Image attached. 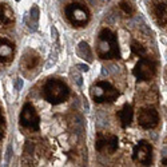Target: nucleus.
<instances>
[{
	"label": "nucleus",
	"mask_w": 167,
	"mask_h": 167,
	"mask_svg": "<svg viewBox=\"0 0 167 167\" xmlns=\"http://www.w3.org/2000/svg\"><path fill=\"white\" fill-rule=\"evenodd\" d=\"M119 8H120L126 15H128V16L134 15V12H135V6L131 1H128V0H122L120 3H119Z\"/></svg>",
	"instance_id": "18"
},
{
	"label": "nucleus",
	"mask_w": 167,
	"mask_h": 167,
	"mask_svg": "<svg viewBox=\"0 0 167 167\" xmlns=\"http://www.w3.org/2000/svg\"><path fill=\"white\" fill-rule=\"evenodd\" d=\"M131 51L134 55L139 56V58H144L146 56V54H147V49H146V47L142 44V43L136 42V40H132L131 42Z\"/></svg>",
	"instance_id": "17"
},
{
	"label": "nucleus",
	"mask_w": 167,
	"mask_h": 167,
	"mask_svg": "<svg viewBox=\"0 0 167 167\" xmlns=\"http://www.w3.org/2000/svg\"><path fill=\"white\" fill-rule=\"evenodd\" d=\"M162 164H163V166H167V157H163V159H162Z\"/></svg>",
	"instance_id": "23"
},
{
	"label": "nucleus",
	"mask_w": 167,
	"mask_h": 167,
	"mask_svg": "<svg viewBox=\"0 0 167 167\" xmlns=\"http://www.w3.org/2000/svg\"><path fill=\"white\" fill-rule=\"evenodd\" d=\"M96 54L100 59L111 60L120 58L118 38L110 28H103L96 39Z\"/></svg>",
	"instance_id": "1"
},
{
	"label": "nucleus",
	"mask_w": 167,
	"mask_h": 167,
	"mask_svg": "<svg viewBox=\"0 0 167 167\" xmlns=\"http://www.w3.org/2000/svg\"><path fill=\"white\" fill-rule=\"evenodd\" d=\"M91 96L95 103H114L119 98V91L111 83L100 80L91 86Z\"/></svg>",
	"instance_id": "3"
},
{
	"label": "nucleus",
	"mask_w": 167,
	"mask_h": 167,
	"mask_svg": "<svg viewBox=\"0 0 167 167\" xmlns=\"http://www.w3.org/2000/svg\"><path fill=\"white\" fill-rule=\"evenodd\" d=\"M157 70H158L157 62L144 56V58H141L139 62L135 64L132 74L138 79V82H147V80H151L157 75Z\"/></svg>",
	"instance_id": "5"
},
{
	"label": "nucleus",
	"mask_w": 167,
	"mask_h": 167,
	"mask_svg": "<svg viewBox=\"0 0 167 167\" xmlns=\"http://www.w3.org/2000/svg\"><path fill=\"white\" fill-rule=\"evenodd\" d=\"M4 132H6V120H4L3 114L0 112V141L3 139Z\"/></svg>",
	"instance_id": "19"
},
{
	"label": "nucleus",
	"mask_w": 167,
	"mask_h": 167,
	"mask_svg": "<svg viewBox=\"0 0 167 167\" xmlns=\"http://www.w3.org/2000/svg\"><path fill=\"white\" fill-rule=\"evenodd\" d=\"M19 125L23 128L31 130V131H39L40 116L31 103H24L19 115Z\"/></svg>",
	"instance_id": "6"
},
{
	"label": "nucleus",
	"mask_w": 167,
	"mask_h": 167,
	"mask_svg": "<svg viewBox=\"0 0 167 167\" xmlns=\"http://www.w3.org/2000/svg\"><path fill=\"white\" fill-rule=\"evenodd\" d=\"M119 147V139L114 134L98 132L95 138V150L103 155H111Z\"/></svg>",
	"instance_id": "7"
},
{
	"label": "nucleus",
	"mask_w": 167,
	"mask_h": 167,
	"mask_svg": "<svg viewBox=\"0 0 167 167\" xmlns=\"http://www.w3.org/2000/svg\"><path fill=\"white\" fill-rule=\"evenodd\" d=\"M15 16H13V11L11 7L7 4H0V24L1 26H10L13 23Z\"/></svg>",
	"instance_id": "14"
},
{
	"label": "nucleus",
	"mask_w": 167,
	"mask_h": 167,
	"mask_svg": "<svg viewBox=\"0 0 167 167\" xmlns=\"http://www.w3.org/2000/svg\"><path fill=\"white\" fill-rule=\"evenodd\" d=\"M15 44L7 38H0V63H7L13 59Z\"/></svg>",
	"instance_id": "10"
},
{
	"label": "nucleus",
	"mask_w": 167,
	"mask_h": 167,
	"mask_svg": "<svg viewBox=\"0 0 167 167\" xmlns=\"http://www.w3.org/2000/svg\"><path fill=\"white\" fill-rule=\"evenodd\" d=\"M116 118H118V122L122 128H127L132 123V119H134V108H132V106L126 103L116 112Z\"/></svg>",
	"instance_id": "11"
},
{
	"label": "nucleus",
	"mask_w": 167,
	"mask_h": 167,
	"mask_svg": "<svg viewBox=\"0 0 167 167\" xmlns=\"http://www.w3.org/2000/svg\"><path fill=\"white\" fill-rule=\"evenodd\" d=\"M76 68H79L80 70V71L82 72H87L88 71V66H87V64H76Z\"/></svg>",
	"instance_id": "20"
},
{
	"label": "nucleus",
	"mask_w": 167,
	"mask_h": 167,
	"mask_svg": "<svg viewBox=\"0 0 167 167\" xmlns=\"http://www.w3.org/2000/svg\"><path fill=\"white\" fill-rule=\"evenodd\" d=\"M66 17L72 26L75 27H84L90 22L91 13H90L88 7L84 6L83 3H70L64 10Z\"/></svg>",
	"instance_id": "4"
},
{
	"label": "nucleus",
	"mask_w": 167,
	"mask_h": 167,
	"mask_svg": "<svg viewBox=\"0 0 167 167\" xmlns=\"http://www.w3.org/2000/svg\"><path fill=\"white\" fill-rule=\"evenodd\" d=\"M51 33H52V39L54 40H58V31H56L55 27H51Z\"/></svg>",
	"instance_id": "21"
},
{
	"label": "nucleus",
	"mask_w": 167,
	"mask_h": 167,
	"mask_svg": "<svg viewBox=\"0 0 167 167\" xmlns=\"http://www.w3.org/2000/svg\"><path fill=\"white\" fill-rule=\"evenodd\" d=\"M40 59H39V55L35 54L33 51H30V52H26L23 56V59L20 62V66H23L26 70H32L35 67H38Z\"/></svg>",
	"instance_id": "13"
},
{
	"label": "nucleus",
	"mask_w": 167,
	"mask_h": 167,
	"mask_svg": "<svg viewBox=\"0 0 167 167\" xmlns=\"http://www.w3.org/2000/svg\"><path fill=\"white\" fill-rule=\"evenodd\" d=\"M39 8L38 6H33L31 8V12H30V22H28V27H30L32 31L38 30V24H39Z\"/></svg>",
	"instance_id": "16"
},
{
	"label": "nucleus",
	"mask_w": 167,
	"mask_h": 167,
	"mask_svg": "<svg viewBox=\"0 0 167 167\" xmlns=\"http://www.w3.org/2000/svg\"><path fill=\"white\" fill-rule=\"evenodd\" d=\"M152 11H154V16L157 19L158 24L161 27H167V4L157 3Z\"/></svg>",
	"instance_id": "12"
},
{
	"label": "nucleus",
	"mask_w": 167,
	"mask_h": 167,
	"mask_svg": "<svg viewBox=\"0 0 167 167\" xmlns=\"http://www.w3.org/2000/svg\"><path fill=\"white\" fill-rule=\"evenodd\" d=\"M159 112L154 107H144L138 114V125L144 130H152L159 125Z\"/></svg>",
	"instance_id": "9"
},
{
	"label": "nucleus",
	"mask_w": 167,
	"mask_h": 167,
	"mask_svg": "<svg viewBox=\"0 0 167 167\" xmlns=\"http://www.w3.org/2000/svg\"><path fill=\"white\" fill-rule=\"evenodd\" d=\"M42 95L44 100H47L51 104H60L70 98V87L67 86V83H64L60 79L49 78L43 84Z\"/></svg>",
	"instance_id": "2"
},
{
	"label": "nucleus",
	"mask_w": 167,
	"mask_h": 167,
	"mask_svg": "<svg viewBox=\"0 0 167 167\" xmlns=\"http://www.w3.org/2000/svg\"><path fill=\"white\" fill-rule=\"evenodd\" d=\"M132 161L143 166H150L152 163V146L147 141L138 142L132 150Z\"/></svg>",
	"instance_id": "8"
},
{
	"label": "nucleus",
	"mask_w": 167,
	"mask_h": 167,
	"mask_svg": "<svg viewBox=\"0 0 167 167\" xmlns=\"http://www.w3.org/2000/svg\"><path fill=\"white\" fill-rule=\"evenodd\" d=\"M76 54H78L79 58H82V59L87 60V62H92V51L86 42H80L78 44Z\"/></svg>",
	"instance_id": "15"
},
{
	"label": "nucleus",
	"mask_w": 167,
	"mask_h": 167,
	"mask_svg": "<svg viewBox=\"0 0 167 167\" xmlns=\"http://www.w3.org/2000/svg\"><path fill=\"white\" fill-rule=\"evenodd\" d=\"M22 87H23V80L20 78H17L16 79V90L19 91V90H22Z\"/></svg>",
	"instance_id": "22"
}]
</instances>
